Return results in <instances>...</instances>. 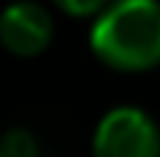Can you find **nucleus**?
<instances>
[{"label": "nucleus", "mask_w": 160, "mask_h": 157, "mask_svg": "<svg viewBox=\"0 0 160 157\" xmlns=\"http://www.w3.org/2000/svg\"><path fill=\"white\" fill-rule=\"evenodd\" d=\"M90 48L118 73H143L160 65V3L112 0L90 28Z\"/></svg>", "instance_id": "f257e3e1"}, {"label": "nucleus", "mask_w": 160, "mask_h": 157, "mask_svg": "<svg viewBox=\"0 0 160 157\" xmlns=\"http://www.w3.org/2000/svg\"><path fill=\"white\" fill-rule=\"evenodd\" d=\"M93 157H160V126L138 107H115L96 126Z\"/></svg>", "instance_id": "f03ea898"}, {"label": "nucleus", "mask_w": 160, "mask_h": 157, "mask_svg": "<svg viewBox=\"0 0 160 157\" xmlns=\"http://www.w3.org/2000/svg\"><path fill=\"white\" fill-rule=\"evenodd\" d=\"M53 39V17L45 6L20 0L0 11V45L14 56H37Z\"/></svg>", "instance_id": "7ed1b4c3"}, {"label": "nucleus", "mask_w": 160, "mask_h": 157, "mask_svg": "<svg viewBox=\"0 0 160 157\" xmlns=\"http://www.w3.org/2000/svg\"><path fill=\"white\" fill-rule=\"evenodd\" d=\"M0 155L3 157H37L39 155V143L28 129L14 126L0 138Z\"/></svg>", "instance_id": "20e7f679"}, {"label": "nucleus", "mask_w": 160, "mask_h": 157, "mask_svg": "<svg viewBox=\"0 0 160 157\" xmlns=\"http://www.w3.org/2000/svg\"><path fill=\"white\" fill-rule=\"evenodd\" d=\"M53 3L70 17H93L110 6V0H53Z\"/></svg>", "instance_id": "39448f33"}, {"label": "nucleus", "mask_w": 160, "mask_h": 157, "mask_svg": "<svg viewBox=\"0 0 160 157\" xmlns=\"http://www.w3.org/2000/svg\"><path fill=\"white\" fill-rule=\"evenodd\" d=\"M0 157H3V155H0Z\"/></svg>", "instance_id": "423d86ee"}]
</instances>
